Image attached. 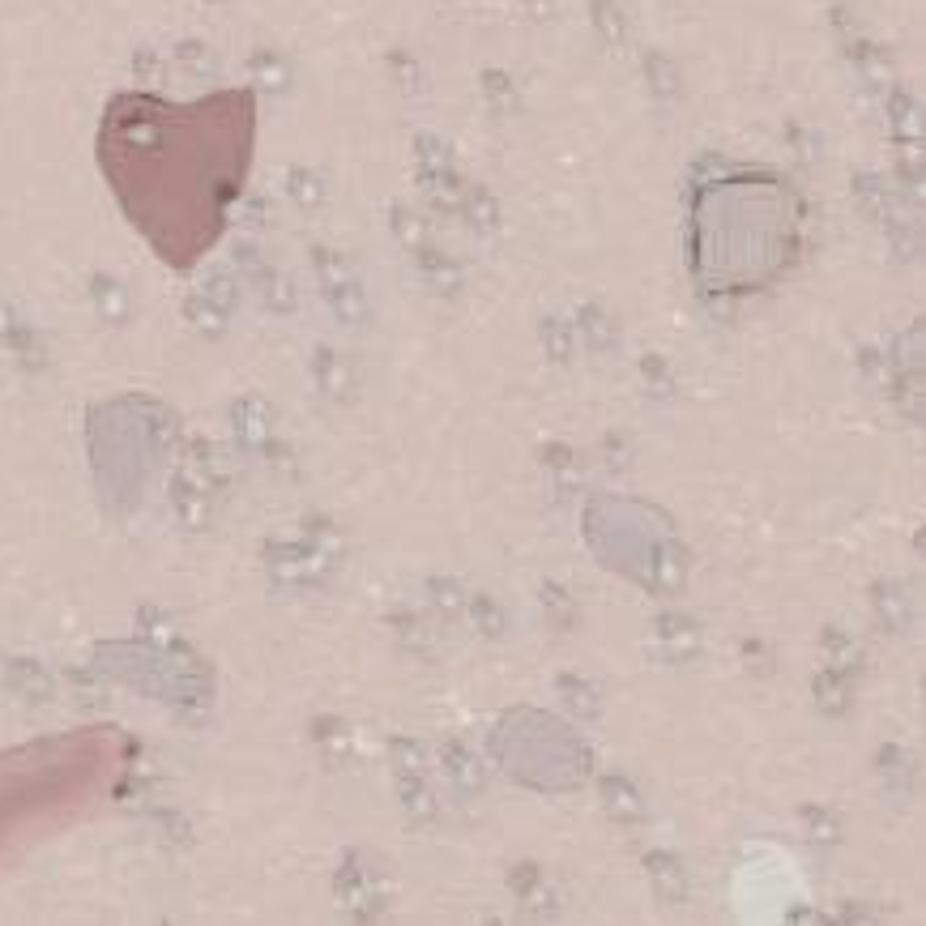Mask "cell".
<instances>
[{
  "label": "cell",
  "mask_w": 926,
  "mask_h": 926,
  "mask_svg": "<svg viewBox=\"0 0 926 926\" xmlns=\"http://www.w3.org/2000/svg\"><path fill=\"white\" fill-rule=\"evenodd\" d=\"M133 738L115 726H82L27 738L0 752V875L34 849L82 828L133 773Z\"/></svg>",
  "instance_id": "cell-2"
},
{
  "label": "cell",
  "mask_w": 926,
  "mask_h": 926,
  "mask_svg": "<svg viewBox=\"0 0 926 926\" xmlns=\"http://www.w3.org/2000/svg\"><path fill=\"white\" fill-rule=\"evenodd\" d=\"M256 141L252 94L227 90L197 103L120 94L99 129V167L145 244L192 270L227 231Z\"/></svg>",
  "instance_id": "cell-1"
}]
</instances>
